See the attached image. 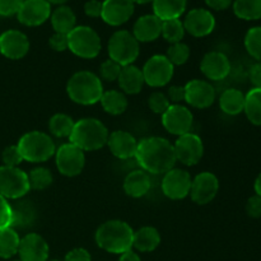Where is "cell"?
<instances>
[{"label":"cell","mask_w":261,"mask_h":261,"mask_svg":"<svg viewBox=\"0 0 261 261\" xmlns=\"http://www.w3.org/2000/svg\"><path fill=\"white\" fill-rule=\"evenodd\" d=\"M135 158L143 171L153 175H165L176 163L173 144L161 137H149L138 142Z\"/></svg>","instance_id":"6da1fadb"},{"label":"cell","mask_w":261,"mask_h":261,"mask_svg":"<svg viewBox=\"0 0 261 261\" xmlns=\"http://www.w3.org/2000/svg\"><path fill=\"white\" fill-rule=\"evenodd\" d=\"M134 231L124 221L111 219L102 223L96 231V244L110 254H124L133 247Z\"/></svg>","instance_id":"7a4b0ae2"},{"label":"cell","mask_w":261,"mask_h":261,"mask_svg":"<svg viewBox=\"0 0 261 261\" xmlns=\"http://www.w3.org/2000/svg\"><path fill=\"white\" fill-rule=\"evenodd\" d=\"M66 92L73 102L83 106H89L101 101L103 86L101 78L88 70L74 73L66 84Z\"/></svg>","instance_id":"3957f363"},{"label":"cell","mask_w":261,"mask_h":261,"mask_svg":"<svg viewBox=\"0 0 261 261\" xmlns=\"http://www.w3.org/2000/svg\"><path fill=\"white\" fill-rule=\"evenodd\" d=\"M109 135L110 133L103 122L92 117H86L74 124L69 140L83 152H92L105 147Z\"/></svg>","instance_id":"277c9868"},{"label":"cell","mask_w":261,"mask_h":261,"mask_svg":"<svg viewBox=\"0 0 261 261\" xmlns=\"http://www.w3.org/2000/svg\"><path fill=\"white\" fill-rule=\"evenodd\" d=\"M23 161L32 163L45 162L50 160L56 152L55 143L48 134L43 132L27 133L19 139L17 144Z\"/></svg>","instance_id":"5b68a950"},{"label":"cell","mask_w":261,"mask_h":261,"mask_svg":"<svg viewBox=\"0 0 261 261\" xmlns=\"http://www.w3.org/2000/svg\"><path fill=\"white\" fill-rule=\"evenodd\" d=\"M107 50H109L110 59L116 61L121 66L132 65L140 53L139 42L137 38L132 32L125 30L117 31L110 37Z\"/></svg>","instance_id":"8992f818"},{"label":"cell","mask_w":261,"mask_h":261,"mask_svg":"<svg viewBox=\"0 0 261 261\" xmlns=\"http://www.w3.org/2000/svg\"><path fill=\"white\" fill-rule=\"evenodd\" d=\"M101 47V38L93 28L76 25L68 33V48L79 58L94 59Z\"/></svg>","instance_id":"52a82bcc"},{"label":"cell","mask_w":261,"mask_h":261,"mask_svg":"<svg viewBox=\"0 0 261 261\" xmlns=\"http://www.w3.org/2000/svg\"><path fill=\"white\" fill-rule=\"evenodd\" d=\"M31 190L28 175L18 167H0V195L5 199L18 200Z\"/></svg>","instance_id":"ba28073f"},{"label":"cell","mask_w":261,"mask_h":261,"mask_svg":"<svg viewBox=\"0 0 261 261\" xmlns=\"http://www.w3.org/2000/svg\"><path fill=\"white\" fill-rule=\"evenodd\" d=\"M55 162L59 172L66 177L81 175L86 165L84 152L70 142L60 145L55 152Z\"/></svg>","instance_id":"9c48e42d"},{"label":"cell","mask_w":261,"mask_h":261,"mask_svg":"<svg viewBox=\"0 0 261 261\" xmlns=\"http://www.w3.org/2000/svg\"><path fill=\"white\" fill-rule=\"evenodd\" d=\"M145 84L153 88H160L171 82L175 66L165 55H154L148 59L142 69Z\"/></svg>","instance_id":"30bf717a"},{"label":"cell","mask_w":261,"mask_h":261,"mask_svg":"<svg viewBox=\"0 0 261 261\" xmlns=\"http://www.w3.org/2000/svg\"><path fill=\"white\" fill-rule=\"evenodd\" d=\"M176 161L185 166H194L200 162L204 155L203 140L193 133H188L177 138L173 144Z\"/></svg>","instance_id":"8fae6325"},{"label":"cell","mask_w":261,"mask_h":261,"mask_svg":"<svg viewBox=\"0 0 261 261\" xmlns=\"http://www.w3.org/2000/svg\"><path fill=\"white\" fill-rule=\"evenodd\" d=\"M194 116L188 107L182 105H171L162 114V124L168 133L181 137L190 133Z\"/></svg>","instance_id":"7c38bea8"},{"label":"cell","mask_w":261,"mask_h":261,"mask_svg":"<svg viewBox=\"0 0 261 261\" xmlns=\"http://www.w3.org/2000/svg\"><path fill=\"white\" fill-rule=\"evenodd\" d=\"M191 176L188 171L172 168L162 178V191L171 200H181L190 194Z\"/></svg>","instance_id":"4fadbf2b"},{"label":"cell","mask_w":261,"mask_h":261,"mask_svg":"<svg viewBox=\"0 0 261 261\" xmlns=\"http://www.w3.org/2000/svg\"><path fill=\"white\" fill-rule=\"evenodd\" d=\"M219 190V181L212 172H201L191 181L190 194L194 203L199 205L209 204L217 196Z\"/></svg>","instance_id":"5bb4252c"},{"label":"cell","mask_w":261,"mask_h":261,"mask_svg":"<svg viewBox=\"0 0 261 261\" xmlns=\"http://www.w3.org/2000/svg\"><path fill=\"white\" fill-rule=\"evenodd\" d=\"M184 87L185 101L195 109H208L216 101V89L209 82L193 79Z\"/></svg>","instance_id":"9a60e30c"},{"label":"cell","mask_w":261,"mask_h":261,"mask_svg":"<svg viewBox=\"0 0 261 261\" xmlns=\"http://www.w3.org/2000/svg\"><path fill=\"white\" fill-rule=\"evenodd\" d=\"M51 17V4L47 0H24L17 18L23 25L37 27Z\"/></svg>","instance_id":"2e32d148"},{"label":"cell","mask_w":261,"mask_h":261,"mask_svg":"<svg viewBox=\"0 0 261 261\" xmlns=\"http://www.w3.org/2000/svg\"><path fill=\"white\" fill-rule=\"evenodd\" d=\"M30 51V40L23 32L8 30L0 35V54L10 60H19Z\"/></svg>","instance_id":"e0dca14e"},{"label":"cell","mask_w":261,"mask_h":261,"mask_svg":"<svg viewBox=\"0 0 261 261\" xmlns=\"http://www.w3.org/2000/svg\"><path fill=\"white\" fill-rule=\"evenodd\" d=\"M182 23L185 32H189L194 37H205L214 31L216 18L209 10L196 8L186 14Z\"/></svg>","instance_id":"ac0fdd59"},{"label":"cell","mask_w":261,"mask_h":261,"mask_svg":"<svg viewBox=\"0 0 261 261\" xmlns=\"http://www.w3.org/2000/svg\"><path fill=\"white\" fill-rule=\"evenodd\" d=\"M134 14V3L132 0H105L102 2L101 18L110 25H121Z\"/></svg>","instance_id":"d6986e66"},{"label":"cell","mask_w":261,"mask_h":261,"mask_svg":"<svg viewBox=\"0 0 261 261\" xmlns=\"http://www.w3.org/2000/svg\"><path fill=\"white\" fill-rule=\"evenodd\" d=\"M18 254L20 261H47L50 249L42 236L37 233H28L20 239Z\"/></svg>","instance_id":"ffe728a7"},{"label":"cell","mask_w":261,"mask_h":261,"mask_svg":"<svg viewBox=\"0 0 261 261\" xmlns=\"http://www.w3.org/2000/svg\"><path fill=\"white\" fill-rule=\"evenodd\" d=\"M200 70L211 81H222L231 71V63L223 53L211 51L204 55L200 63Z\"/></svg>","instance_id":"44dd1931"},{"label":"cell","mask_w":261,"mask_h":261,"mask_svg":"<svg viewBox=\"0 0 261 261\" xmlns=\"http://www.w3.org/2000/svg\"><path fill=\"white\" fill-rule=\"evenodd\" d=\"M107 145L110 152L119 160H129L135 157L138 149V140L130 133L116 130L109 135Z\"/></svg>","instance_id":"7402d4cb"},{"label":"cell","mask_w":261,"mask_h":261,"mask_svg":"<svg viewBox=\"0 0 261 261\" xmlns=\"http://www.w3.org/2000/svg\"><path fill=\"white\" fill-rule=\"evenodd\" d=\"M161 32H162V20L154 14L140 17L133 28V35L138 42H152L160 37Z\"/></svg>","instance_id":"603a6c76"},{"label":"cell","mask_w":261,"mask_h":261,"mask_svg":"<svg viewBox=\"0 0 261 261\" xmlns=\"http://www.w3.org/2000/svg\"><path fill=\"white\" fill-rule=\"evenodd\" d=\"M121 92L125 94H137L143 89L145 84L142 69L135 65H125L121 68L120 75L117 78Z\"/></svg>","instance_id":"cb8c5ba5"},{"label":"cell","mask_w":261,"mask_h":261,"mask_svg":"<svg viewBox=\"0 0 261 261\" xmlns=\"http://www.w3.org/2000/svg\"><path fill=\"white\" fill-rule=\"evenodd\" d=\"M152 188L148 172L143 170H135L130 172L124 180V191L132 198H142L147 195Z\"/></svg>","instance_id":"d4e9b609"},{"label":"cell","mask_w":261,"mask_h":261,"mask_svg":"<svg viewBox=\"0 0 261 261\" xmlns=\"http://www.w3.org/2000/svg\"><path fill=\"white\" fill-rule=\"evenodd\" d=\"M12 206V228H25L31 226L36 219V209L33 204L28 200L18 199Z\"/></svg>","instance_id":"484cf974"},{"label":"cell","mask_w":261,"mask_h":261,"mask_svg":"<svg viewBox=\"0 0 261 261\" xmlns=\"http://www.w3.org/2000/svg\"><path fill=\"white\" fill-rule=\"evenodd\" d=\"M161 244V234L154 227L145 226L134 232L133 247L140 252L154 251Z\"/></svg>","instance_id":"4316f807"},{"label":"cell","mask_w":261,"mask_h":261,"mask_svg":"<svg viewBox=\"0 0 261 261\" xmlns=\"http://www.w3.org/2000/svg\"><path fill=\"white\" fill-rule=\"evenodd\" d=\"M188 0H153V10L161 20L177 19L184 14Z\"/></svg>","instance_id":"83f0119b"},{"label":"cell","mask_w":261,"mask_h":261,"mask_svg":"<svg viewBox=\"0 0 261 261\" xmlns=\"http://www.w3.org/2000/svg\"><path fill=\"white\" fill-rule=\"evenodd\" d=\"M51 24L56 33L68 35L70 31L76 27V18L71 8L66 5H60L51 13Z\"/></svg>","instance_id":"f1b7e54d"},{"label":"cell","mask_w":261,"mask_h":261,"mask_svg":"<svg viewBox=\"0 0 261 261\" xmlns=\"http://www.w3.org/2000/svg\"><path fill=\"white\" fill-rule=\"evenodd\" d=\"M219 107L227 115H240L245 109V94L236 88L226 89L219 97Z\"/></svg>","instance_id":"f546056e"},{"label":"cell","mask_w":261,"mask_h":261,"mask_svg":"<svg viewBox=\"0 0 261 261\" xmlns=\"http://www.w3.org/2000/svg\"><path fill=\"white\" fill-rule=\"evenodd\" d=\"M99 102L107 114L115 115V116L124 114L127 109L126 94L121 91H116V89L103 92Z\"/></svg>","instance_id":"4dcf8cb0"},{"label":"cell","mask_w":261,"mask_h":261,"mask_svg":"<svg viewBox=\"0 0 261 261\" xmlns=\"http://www.w3.org/2000/svg\"><path fill=\"white\" fill-rule=\"evenodd\" d=\"M20 237L14 228L8 227L0 231V257L10 259L18 254Z\"/></svg>","instance_id":"1f68e13d"},{"label":"cell","mask_w":261,"mask_h":261,"mask_svg":"<svg viewBox=\"0 0 261 261\" xmlns=\"http://www.w3.org/2000/svg\"><path fill=\"white\" fill-rule=\"evenodd\" d=\"M244 112L251 124L261 126V88H252L245 94Z\"/></svg>","instance_id":"d6a6232c"},{"label":"cell","mask_w":261,"mask_h":261,"mask_svg":"<svg viewBox=\"0 0 261 261\" xmlns=\"http://www.w3.org/2000/svg\"><path fill=\"white\" fill-rule=\"evenodd\" d=\"M233 12L245 20H256L261 18V0H234Z\"/></svg>","instance_id":"836d02e7"},{"label":"cell","mask_w":261,"mask_h":261,"mask_svg":"<svg viewBox=\"0 0 261 261\" xmlns=\"http://www.w3.org/2000/svg\"><path fill=\"white\" fill-rule=\"evenodd\" d=\"M75 122L69 115L55 114L48 121V130L56 138H69Z\"/></svg>","instance_id":"e575fe53"},{"label":"cell","mask_w":261,"mask_h":261,"mask_svg":"<svg viewBox=\"0 0 261 261\" xmlns=\"http://www.w3.org/2000/svg\"><path fill=\"white\" fill-rule=\"evenodd\" d=\"M161 35L171 45L172 43L182 42V38L185 36V27H184L182 20L180 18H177V19L163 20Z\"/></svg>","instance_id":"d590c367"},{"label":"cell","mask_w":261,"mask_h":261,"mask_svg":"<svg viewBox=\"0 0 261 261\" xmlns=\"http://www.w3.org/2000/svg\"><path fill=\"white\" fill-rule=\"evenodd\" d=\"M28 181H30L31 190H45L51 186L54 177L48 168L37 167L28 173Z\"/></svg>","instance_id":"8d00e7d4"},{"label":"cell","mask_w":261,"mask_h":261,"mask_svg":"<svg viewBox=\"0 0 261 261\" xmlns=\"http://www.w3.org/2000/svg\"><path fill=\"white\" fill-rule=\"evenodd\" d=\"M245 47L250 56L261 61V27H252L245 36Z\"/></svg>","instance_id":"74e56055"},{"label":"cell","mask_w":261,"mask_h":261,"mask_svg":"<svg viewBox=\"0 0 261 261\" xmlns=\"http://www.w3.org/2000/svg\"><path fill=\"white\" fill-rule=\"evenodd\" d=\"M166 58L171 61L173 66L175 65H184L186 61L190 58V48L186 43L184 42H177L172 43V45L168 47L167 54H166Z\"/></svg>","instance_id":"f35d334b"},{"label":"cell","mask_w":261,"mask_h":261,"mask_svg":"<svg viewBox=\"0 0 261 261\" xmlns=\"http://www.w3.org/2000/svg\"><path fill=\"white\" fill-rule=\"evenodd\" d=\"M121 68L122 66L120 64H117L116 61L111 60V59H107V60H105L99 65V76H101V79H103L106 82H115L119 78Z\"/></svg>","instance_id":"ab89813d"},{"label":"cell","mask_w":261,"mask_h":261,"mask_svg":"<svg viewBox=\"0 0 261 261\" xmlns=\"http://www.w3.org/2000/svg\"><path fill=\"white\" fill-rule=\"evenodd\" d=\"M148 106L154 114L162 115L171 106V102L168 101L167 96L162 92H153L148 98Z\"/></svg>","instance_id":"60d3db41"},{"label":"cell","mask_w":261,"mask_h":261,"mask_svg":"<svg viewBox=\"0 0 261 261\" xmlns=\"http://www.w3.org/2000/svg\"><path fill=\"white\" fill-rule=\"evenodd\" d=\"M2 160L4 162V166H8V167H18L23 162L22 154L17 145H9L5 148L3 150Z\"/></svg>","instance_id":"b9f144b4"},{"label":"cell","mask_w":261,"mask_h":261,"mask_svg":"<svg viewBox=\"0 0 261 261\" xmlns=\"http://www.w3.org/2000/svg\"><path fill=\"white\" fill-rule=\"evenodd\" d=\"M12 223V206L7 199L0 195V231L10 227Z\"/></svg>","instance_id":"7bdbcfd3"},{"label":"cell","mask_w":261,"mask_h":261,"mask_svg":"<svg viewBox=\"0 0 261 261\" xmlns=\"http://www.w3.org/2000/svg\"><path fill=\"white\" fill-rule=\"evenodd\" d=\"M24 0H0V15L10 17L17 14Z\"/></svg>","instance_id":"ee69618b"},{"label":"cell","mask_w":261,"mask_h":261,"mask_svg":"<svg viewBox=\"0 0 261 261\" xmlns=\"http://www.w3.org/2000/svg\"><path fill=\"white\" fill-rule=\"evenodd\" d=\"M48 43H50V47L53 50L63 53V51L68 50V35L55 32L48 40Z\"/></svg>","instance_id":"f6af8a7d"},{"label":"cell","mask_w":261,"mask_h":261,"mask_svg":"<svg viewBox=\"0 0 261 261\" xmlns=\"http://www.w3.org/2000/svg\"><path fill=\"white\" fill-rule=\"evenodd\" d=\"M246 213L251 218H260L261 217V196L254 195L249 198L246 203Z\"/></svg>","instance_id":"bcb514c9"},{"label":"cell","mask_w":261,"mask_h":261,"mask_svg":"<svg viewBox=\"0 0 261 261\" xmlns=\"http://www.w3.org/2000/svg\"><path fill=\"white\" fill-rule=\"evenodd\" d=\"M166 96H167L171 105H180L181 102L185 101V87L171 86Z\"/></svg>","instance_id":"7dc6e473"},{"label":"cell","mask_w":261,"mask_h":261,"mask_svg":"<svg viewBox=\"0 0 261 261\" xmlns=\"http://www.w3.org/2000/svg\"><path fill=\"white\" fill-rule=\"evenodd\" d=\"M64 261H92L91 254L87 251L83 247H78V249H73L65 255Z\"/></svg>","instance_id":"c3c4849f"},{"label":"cell","mask_w":261,"mask_h":261,"mask_svg":"<svg viewBox=\"0 0 261 261\" xmlns=\"http://www.w3.org/2000/svg\"><path fill=\"white\" fill-rule=\"evenodd\" d=\"M84 13L91 18L101 17L102 2L99 0H89L84 4Z\"/></svg>","instance_id":"681fc988"},{"label":"cell","mask_w":261,"mask_h":261,"mask_svg":"<svg viewBox=\"0 0 261 261\" xmlns=\"http://www.w3.org/2000/svg\"><path fill=\"white\" fill-rule=\"evenodd\" d=\"M249 76L254 88H261V61H257L256 64L251 66Z\"/></svg>","instance_id":"f907efd6"},{"label":"cell","mask_w":261,"mask_h":261,"mask_svg":"<svg viewBox=\"0 0 261 261\" xmlns=\"http://www.w3.org/2000/svg\"><path fill=\"white\" fill-rule=\"evenodd\" d=\"M209 8L214 10H224L232 4V0H205Z\"/></svg>","instance_id":"816d5d0a"},{"label":"cell","mask_w":261,"mask_h":261,"mask_svg":"<svg viewBox=\"0 0 261 261\" xmlns=\"http://www.w3.org/2000/svg\"><path fill=\"white\" fill-rule=\"evenodd\" d=\"M119 261H142V259H140V256L137 254V252L129 250V251H126V252H124V254L120 255Z\"/></svg>","instance_id":"f5cc1de1"},{"label":"cell","mask_w":261,"mask_h":261,"mask_svg":"<svg viewBox=\"0 0 261 261\" xmlns=\"http://www.w3.org/2000/svg\"><path fill=\"white\" fill-rule=\"evenodd\" d=\"M254 189H255V193H256V195L261 196V173L259 176H257L256 180H255Z\"/></svg>","instance_id":"db71d44e"},{"label":"cell","mask_w":261,"mask_h":261,"mask_svg":"<svg viewBox=\"0 0 261 261\" xmlns=\"http://www.w3.org/2000/svg\"><path fill=\"white\" fill-rule=\"evenodd\" d=\"M133 3H137V4H148V3H153V0H132Z\"/></svg>","instance_id":"11a10c76"},{"label":"cell","mask_w":261,"mask_h":261,"mask_svg":"<svg viewBox=\"0 0 261 261\" xmlns=\"http://www.w3.org/2000/svg\"><path fill=\"white\" fill-rule=\"evenodd\" d=\"M50 4H64V3H66L68 0H47Z\"/></svg>","instance_id":"9f6ffc18"},{"label":"cell","mask_w":261,"mask_h":261,"mask_svg":"<svg viewBox=\"0 0 261 261\" xmlns=\"http://www.w3.org/2000/svg\"><path fill=\"white\" fill-rule=\"evenodd\" d=\"M54 261H58V260H54Z\"/></svg>","instance_id":"6f0895ef"},{"label":"cell","mask_w":261,"mask_h":261,"mask_svg":"<svg viewBox=\"0 0 261 261\" xmlns=\"http://www.w3.org/2000/svg\"><path fill=\"white\" fill-rule=\"evenodd\" d=\"M19 261H20V260H19Z\"/></svg>","instance_id":"680465c9"}]
</instances>
